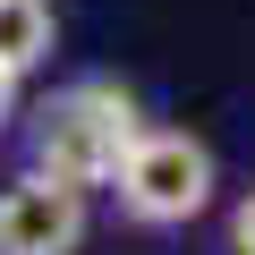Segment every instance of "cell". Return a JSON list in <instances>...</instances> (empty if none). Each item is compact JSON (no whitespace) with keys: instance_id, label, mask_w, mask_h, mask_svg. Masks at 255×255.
I'll list each match as a JSON object with an SVG mask.
<instances>
[{"instance_id":"1","label":"cell","mask_w":255,"mask_h":255,"mask_svg":"<svg viewBox=\"0 0 255 255\" xmlns=\"http://www.w3.org/2000/svg\"><path fill=\"white\" fill-rule=\"evenodd\" d=\"M136 136H145V119H136V102L119 85H68L34 128V170L60 179V187H94V179H111L128 162Z\"/></svg>"},{"instance_id":"2","label":"cell","mask_w":255,"mask_h":255,"mask_svg":"<svg viewBox=\"0 0 255 255\" xmlns=\"http://www.w3.org/2000/svg\"><path fill=\"white\" fill-rule=\"evenodd\" d=\"M111 179H119V204H128V221H145V230L196 221V213L213 204V153L187 136V128H145V136L128 145V162H119Z\"/></svg>"},{"instance_id":"3","label":"cell","mask_w":255,"mask_h":255,"mask_svg":"<svg viewBox=\"0 0 255 255\" xmlns=\"http://www.w3.org/2000/svg\"><path fill=\"white\" fill-rule=\"evenodd\" d=\"M85 238V196L60 179H17L0 187V255H77Z\"/></svg>"},{"instance_id":"4","label":"cell","mask_w":255,"mask_h":255,"mask_svg":"<svg viewBox=\"0 0 255 255\" xmlns=\"http://www.w3.org/2000/svg\"><path fill=\"white\" fill-rule=\"evenodd\" d=\"M51 9L43 0H0V68L9 77H26V68H43L51 60Z\"/></svg>"},{"instance_id":"5","label":"cell","mask_w":255,"mask_h":255,"mask_svg":"<svg viewBox=\"0 0 255 255\" xmlns=\"http://www.w3.org/2000/svg\"><path fill=\"white\" fill-rule=\"evenodd\" d=\"M230 247H238V255H255V187H247V204L230 213Z\"/></svg>"},{"instance_id":"6","label":"cell","mask_w":255,"mask_h":255,"mask_svg":"<svg viewBox=\"0 0 255 255\" xmlns=\"http://www.w3.org/2000/svg\"><path fill=\"white\" fill-rule=\"evenodd\" d=\"M9 111H17V77L0 68V119H9Z\"/></svg>"}]
</instances>
